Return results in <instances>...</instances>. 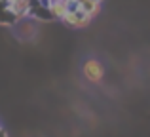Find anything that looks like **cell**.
<instances>
[{
	"label": "cell",
	"instance_id": "cell-5",
	"mask_svg": "<svg viewBox=\"0 0 150 137\" xmlns=\"http://www.w3.org/2000/svg\"><path fill=\"white\" fill-rule=\"evenodd\" d=\"M30 19H38V21H53V15L50 11V6H34L30 8Z\"/></svg>",
	"mask_w": 150,
	"mask_h": 137
},
{
	"label": "cell",
	"instance_id": "cell-10",
	"mask_svg": "<svg viewBox=\"0 0 150 137\" xmlns=\"http://www.w3.org/2000/svg\"><path fill=\"white\" fill-rule=\"evenodd\" d=\"M0 128H2V124H0Z\"/></svg>",
	"mask_w": 150,
	"mask_h": 137
},
{
	"label": "cell",
	"instance_id": "cell-8",
	"mask_svg": "<svg viewBox=\"0 0 150 137\" xmlns=\"http://www.w3.org/2000/svg\"><path fill=\"white\" fill-rule=\"evenodd\" d=\"M23 2H30V0H23Z\"/></svg>",
	"mask_w": 150,
	"mask_h": 137
},
{
	"label": "cell",
	"instance_id": "cell-3",
	"mask_svg": "<svg viewBox=\"0 0 150 137\" xmlns=\"http://www.w3.org/2000/svg\"><path fill=\"white\" fill-rule=\"evenodd\" d=\"M17 23H19V19H17V15L11 11L8 0H0V25L13 27V25H17Z\"/></svg>",
	"mask_w": 150,
	"mask_h": 137
},
{
	"label": "cell",
	"instance_id": "cell-9",
	"mask_svg": "<svg viewBox=\"0 0 150 137\" xmlns=\"http://www.w3.org/2000/svg\"><path fill=\"white\" fill-rule=\"evenodd\" d=\"M50 2H57V0H50Z\"/></svg>",
	"mask_w": 150,
	"mask_h": 137
},
{
	"label": "cell",
	"instance_id": "cell-6",
	"mask_svg": "<svg viewBox=\"0 0 150 137\" xmlns=\"http://www.w3.org/2000/svg\"><path fill=\"white\" fill-rule=\"evenodd\" d=\"M101 4L103 2H99V0H84V2L80 4V8L93 19V17H97V15L101 13Z\"/></svg>",
	"mask_w": 150,
	"mask_h": 137
},
{
	"label": "cell",
	"instance_id": "cell-11",
	"mask_svg": "<svg viewBox=\"0 0 150 137\" xmlns=\"http://www.w3.org/2000/svg\"><path fill=\"white\" fill-rule=\"evenodd\" d=\"M99 2H103V0H99Z\"/></svg>",
	"mask_w": 150,
	"mask_h": 137
},
{
	"label": "cell",
	"instance_id": "cell-2",
	"mask_svg": "<svg viewBox=\"0 0 150 137\" xmlns=\"http://www.w3.org/2000/svg\"><path fill=\"white\" fill-rule=\"evenodd\" d=\"M91 21L93 19L89 17L82 8H78V10H69V13L63 17V23L69 25L70 29H86Z\"/></svg>",
	"mask_w": 150,
	"mask_h": 137
},
{
	"label": "cell",
	"instance_id": "cell-1",
	"mask_svg": "<svg viewBox=\"0 0 150 137\" xmlns=\"http://www.w3.org/2000/svg\"><path fill=\"white\" fill-rule=\"evenodd\" d=\"M82 74L91 84H101L103 78H105V67L99 59H88L82 65Z\"/></svg>",
	"mask_w": 150,
	"mask_h": 137
},
{
	"label": "cell",
	"instance_id": "cell-4",
	"mask_svg": "<svg viewBox=\"0 0 150 137\" xmlns=\"http://www.w3.org/2000/svg\"><path fill=\"white\" fill-rule=\"evenodd\" d=\"M50 11L53 15V19L63 21L67 13H69V0H57V2H50Z\"/></svg>",
	"mask_w": 150,
	"mask_h": 137
},
{
	"label": "cell",
	"instance_id": "cell-7",
	"mask_svg": "<svg viewBox=\"0 0 150 137\" xmlns=\"http://www.w3.org/2000/svg\"><path fill=\"white\" fill-rule=\"evenodd\" d=\"M0 137H10V135H8V131L4 130V128H0Z\"/></svg>",
	"mask_w": 150,
	"mask_h": 137
}]
</instances>
